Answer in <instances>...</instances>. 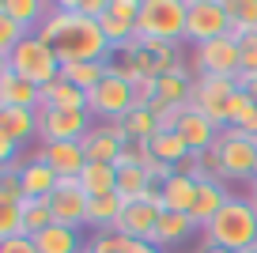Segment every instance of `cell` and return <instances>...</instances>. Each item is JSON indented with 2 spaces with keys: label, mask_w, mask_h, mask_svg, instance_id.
Returning a JSON list of instances; mask_svg holds the SVG:
<instances>
[{
  "label": "cell",
  "mask_w": 257,
  "mask_h": 253,
  "mask_svg": "<svg viewBox=\"0 0 257 253\" xmlns=\"http://www.w3.org/2000/svg\"><path fill=\"white\" fill-rule=\"evenodd\" d=\"M34 34L57 53L61 68L83 64V61H113V49H110V42H106L102 27H98L95 19L80 16V12H76V0H57V4H49L46 23Z\"/></svg>",
  "instance_id": "obj_1"
},
{
  "label": "cell",
  "mask_w": 257,
  "mask_h": 253,
  "mask_svg": "<svg viewBox=\"0 0 257 253\" xmlns=\"http://www.w3.org/2000/svg\"><path fill=\"white\" fill-rule=\"evenodd\" d=\"M204 245H219L231 253H249L257 245V208L249 197H231L227 208L204 227Z\"/></svg>",
  "instance_id": "obj_2"
},
{
  "label": "cell",
  "mask_w": 257,
  "mask_h": 253,
  "mask_svg": "<svg viewBox=\"0 0 257 253\" xmlns=\"http://www.w3.org/2000/svg\"><path fill=\"white\" fill-rule=\"evenodd\" d=\"M185 23H189V0H144L140 23H137V38L182 46Z\"/></svg>",
  "instance_id": "obj_3"
},
{
  "label": "cell",
  "mask_w": 257,
  "mask_h": 253,
  "mask_svg": "<svg viewBox=\"0 0 257 253\" xmlns=\"http://www.w3.org/2000/svg\"><path fill=\"white\" fill-rule=\"evenodd\" d=\"M223 182H253L257 178V140L238 129H223L212 148Z\"/></svg>",
  "instance_id": "obj_4"
},
{
  "label": "cell",
  "mask_w": 257,
  "mask_h": 253,
  "mask_svg": "<svg viewBox=\"0 0 257 253\" xmlns=\"http://www.w3.org/2000/svg\"><path fill=\"white\" fill-rule=\"evenodd\" d=\"M0 64H4L8 72H16V76L38 83V87H46V83H53V79L61 76V61H57V53L38 38V34H27L8 57H0Z\"/></svg>",
  "instance_id": "obj_5"
},
{
  "label": "cell",
  "mask_w": 257,
  "mask_h": 253,
  "mask_svg": "<svg viewBox=\"0 0 257 253\" xmlns=\"http://www.w3.org/2000/svg\"><path fill=\"white\" fill-rule=\"evenodd\" d=\"M234 19L227 12V0H189V23H185V42L208 46V42L231 38Z\"/></svg>",
  "instance_id": "obj_6"
},
{
  "label": "cell",
  "mask_w": 257,
  "mask_h": 253,
  "mask_svg": "<svg viewBox=\"0 0 257 253\" xmlns=\"http://www.w3.org/2000/svg\"><path fill=\"white\" fill-rule=\"evenodd\" d=\"M87 95H91V102H87L91 117H106V125H113V121L128 117V113L137 110V87H133L128 79H121L113 68L95 91H87Z\"/></svg>",
  "instance_id": "obj_7"
},
{
  "label": "cell",
  "mask_w": 257,
  "mask_h": 253,
  "mask_svg": "<svg viewBox=\"0 0 257 253\" xmlns=\"http://www.w3.org/2000/svg\"><path fill=\"white\" fill-rule=\"evenodd\" d=\"M91 133V110H38V140L42 144H80Z\"/></svg>",
  "instance_id": "obj_8"
},
{
  "label": "cell",
  "mask_w": 257,
  "mask_h": 253,
  "mask_svg": "<svg viewBox=\"0 0 257 253\" xmlns=\"http://www.w3.org/2000/svg\"><path fill=\"white\" fill-rule=\"evenodd\" d=\"M238 91L234 79H223V76H197L193 79V106L212 121V125L223 133L227 129V106H231V95Z\"/></svg>",
  "instance_id": "obj_9"
},
{
  "label": "cell",
  "mask_w": 257,
  "mask_h": 253,
  "mask_svg": "<svg viewBox=\"0 0 257 253\" xmlns=\"http://www.w3.org/2000/svg\"><path fill=\"white\" fill-rule=\"evenodd\" d=\"M193 68H197V76L238 79V72H242L238 42L234 38H219V42H208V46H197L193 49Z\"/></svg>",
  "instance_id": "obj_10"
},
{
  "label": "cell",
  "mask_w": 257,
  "mask_h": 253,
  "mask_svg": "<svg viewBox=\"0 0 257 253\" xmlns=\"http://www.w3.org/2000/svg\"><path fill=\"white\" fill-rule=\"evenodd\" d=\"M49 208H53V223H61V227H72V230H83V227H87L91 197L83 193L80 178H61L57 193L49 197Z\"/></svg>",
  "instance_id": "obj_11"
},
{
  "label": "cell",
  "mask_w": 257,
  "mask_h": 253,
  "mask_svg": "<svg viewBox=\"0 0 257 253\" xmlns=\"http://www.w3.org/2000/svg\"><path fill=\"white\" fill-rule=\"evenodd\" d=\"M83 151H87V163H110L117 166L121 151H125V144H133L125 136V129L113 121V125H91V133L83 136Z\"/></svg>",
  "instance_id": "obj_12"
},
{
  "label": "cell",
  "mask_w": 257,
  "mask_h": 253,
  "mask_svg": "<svg viewBox=\"0 0 257 253\" xmlns=\"http://www.w3.org/2000/svg\"><path fill=\"white\" fill-rule=\"evenodd\" d=\"M128 53H133V61H137L140 76H167L170 68L178 64V46H167V42H152V38H137L133 46H125Z\"/></svg>",
  "instance_id": "obj_13"
},
{
  "label": "cell",
  "mask_w": 257,
  "mask_h": 253,
  "mask_svg": "<svg viewBox=\"0 0 257 253\" xmlns=\"http://www.w3.org/2000/svg\"><path fill=\"white\" fill-rule=\"evenodd\" d=\"M231 197H234V193L227 189L223 178H204V182H197V200H193V212H189L193 223H197V230L208 227V223L227 208Z\"/></svg>",
  "instance_id": "obj_14"
},
{
  "label": "cell",
  "mask_w": 257,
  "mask_h": 253,
  "mask_svg": "<svg viewBox=\"0 0 257 253\" xmlns=\"http://www.w3.org/2000/svg\"><path fill=\"white\" fill-rule=\"evenodd\" d=\"M34 155H38L57 178H80L83 170H87V151H83V144H38Z\"/></svg>",
  "instance_id": "obj_15"
},
{
  "label": "cell",
  "mask_w": 257,
  "mask_h": 253,
  "mask_svg": "<svg viewBox=\"0 0 257 253\" xmlns=\"http://www.w3.org/2000/svg\"><path fill=\"white\" fill-rule=\"evenodd\" d=\"M19 185H23V200H49L61 185V178L38 155H31L27 163H19Z\"/></svg>",
  "instance_id": "obj_16"
},
{
  "label": "cell",
  "mask_w": 257,
  "mask_h": 253,
  "mask_svg": "<svg viewBox=\"0 0 257 253\" xmlns=\"http://www.w3.org/2000/svg\"><path fill=\"white\" fill-rule=\"evenodd\" d=\"M0 106H16V110H42V87L31 79L16 76L0 64Z\"/></svg>",
  "instance_id": "obj_17"
},
{
  "label": "cell",
  "mask_w": 257,
  "mask_h": 253,
  "mask_svg": "<svg viewBox=\"0 0 257 253\" xmlns=\"http://www.w3.org/2000/svg\"><path fill=\"white\" fill-rule=\"evenodd\" d=\"M178 133H182V140L193 148V155H201V151H212L219 140V129L212 125L208 117H204L197 106H185L182 121H178Z\"/></svg>",
  "instance_id": "obj_18"
},
{
  "label": "cell",
  "mask_w": 257,
  "mask_h": 253,
  "mask_svg": "<svg viewBox=\"0 0 257 253\" xmlns=\"http://www.w3.org/2000/svg\"><path fill=\"white\" fill-rule=\"evenodd\" d=\"M0 136L23 148L31 136H38V110H16V106H0Z\"/></svg>",
  "instance_id": "obj_19"
},
{
  "label": "cell",
  "mask_w": 257,
  "mask_h": 253,
  "mask_svg": "<svg viewBox=\"0 0 257 253\" xmlns=\"http://www.w3.org/2000/svg\"><path fill=\"white\" fill-rule=\"evenodd\" d=\"M193 79L197 76H189V68L178 61L167 76H159V102L163 106H193Z\"/></svg>",
  "instance_id": "obj_20"
},
{
  "label": "cell",
  "mask_w": 257,
  "mask_h": 253,
  "mask_svg": "<svg viewBox=\"0 0 257 253\" xmlns=\"http://www.w3.org/2000/svg\"><path fill=\"white\" fill-rule=\"evenodd\" d=\"M87 102L91 95L76 83H68L64 76H57L53 83L42 87V106H49V110H87Z\"/></svg>",
  "instance_id": "obj_21"
},
{
  "label": "cell",
  "mask_w": 257,
  "mask_h": 253,
  "mask_svg": "<svg viewBox=\"0 0 257 253\" xmlns=\"http://www.w3.org/2000/svg\"><path fill=\"white\" fill-rule=\"evenodd\" d=\"M193 230H197L193 215H185V212H163V215H159V227H155V234H152V245H155V249L182 245Z\"/></svg>",
  "instance_id": "obj_22"
},
{
  "label": "cell",
  "mask_w": 257,
  "mask_h": 253,
  "mask_svg": "<svg viewBox=\"0 0 257 253\" xmlns=\"http://www.w3.org/2000/svg\"><path fill=\"white\" fill-rule=\"evenodd\" d=\"M38 253H87V242H83V230H72V227H61L53 223L49 230H42L34 238Z\"/></svg>",
  "instance_id": "obj_23"
},
{
  "label": "cell",
  "mask_w": 257,
  "mask_h": 253,
  "mask_svg": "<svg viewBox=\"0 0 257 253\" xmlns=\"http://www.w3.org/2000/svg\"><path fill=\"white\" fill-rule=\"evenodd\" d=\"M163 189V204H167V212H193V200H197V178H189L185 170H178L170 182L159 185Z\"/></svg>",
  "instance_id": "obj_24"
},
{
  "label": "cell",
  "mask_w": 257,
  "mask_h": 253,
  "mask_svg": "<svg viewBox=\"0 0 257 253\" xmlns=\"http://www.w3.org/2000/svg\"><path fill=\"white\" fill-rule=\"evenodd\" d=\"M80 185L91 200L95 197H113L117 193V166L110 163H87V170L80 174Z\"/></svg>",
  "instance_id": "obj_25"
},
{
  "label": "cell",
  "mask_w": 257,
  "mask_h": 253,
  "mask_svg": "<svg viewBox=\"0 0 257 253\" xmlns=\"http://www.w3.org/2000/svg\"><path fill=\"white\" fill-rule=\"evenodd\" d=\"M0 16L16 19L19 27H27V31L34 34L42 23H46L49 4H42V0H4V4H0Z\"/></svg>",
  "instance_id": "obj_26"
},
{
  "label": "cell",
  "mask_w": 257,
  "mask_h": 253,
  "mask_svg": "<svg viewBox=\"0 0 257 253\" xmlns=\"http://www.w3.org/2000/svg\"><path fill=\"white\" fill-rule=\"evenodd\" d=\"M121 212H125V200L113 193V197H95L87 208V227L95 230V234H102V230H113L121 219Z\"/></svg>",
  "instance_id": "obj_27"
},
{
  "label": "cell",
  "mask_w": 257,
  "mask_h": 253,
  "mask_svg": "<svg viewBox=\"0 0 257 253\" xmlns=\"http://www.w3.org/2000/svg\"><path fill=\"white\" fill-rule=\"evenodd\" d=\"M152 155L155 159H163V163H170V166H185L193 159V148L182 140V133L178 129H170V133H159L152 140Z\"/></svg>",
  "instance_id": "obj_28"
},
{
  "label": "cell",
  "mask_w": 257,
  "mask_h": 253,
  "mask_svg": "<svg viewBox=\"0 0 257 253\" xmlns=\"http://www.w3.org/2000/svg\"><path fill=\"white\" fill-rule=\"evenodd\" d=\"M148 189H152V178H148L144 166H117V197L125 204L140 200Z\"/></svg>",
  "instance_id": "obj_29"
},
{
  "label": "cell",
  "mask_w": 257,
  "mask_h": 253,
  "mask_svg": "<svg viewBox=\"0 0 257 253\" xmlns=\"http://www.w3.org/2000/svg\"><path fill=\"white\" fill-rule=\"evenodd\" d=\"M117 125L125 129L128 140H155V136H159V117H155L148 106H137V110L128 113V117H121Z\"/></svg>",
  "instance_id": "obj_30"
},
{
  "label": "cell",
  "mask_w": 257,
  "mask_h": 253,
  "mask_svg": "<svg viewBox=\"0 0 257 253\" xmlns=\"http://www.w3.org/2000/svg\"><path fill=\"white\" fill-rule=\"evenodd\" d=\"M53 227V208L49 200H23V234L27 238H38L42 230Z\"/></svg>",
  "instance_id": "obj_31"
},
{
  "label": "cell",
  "mask_w": 257,
  "mask_h": 253,
  "mask_svg": "<svg viewBox=\"0 0 257 253\" xmlns=\"http://www.w3.org/2000/svg\"><path fill=\"white\" fill-rule=\"evenodd\" d=\"M227 12H231V19H234L231 38H242V34L257 31V0H227Z\"/></svg>",
  "instance_id": "obj_32"
},
{
  "label": "cell",
  "mask_w": 257,
  "mask_h": 253,
  "mask_svg": "<svg viewBox=\"0 0 257 253\" xmlns=\"http://www.w3.org/2000/svg\"><path fill=\"white\" fill-rule=\"evenodd\" d=\"M91 253H128L133 249V238L117 234V230H102V234H91Z\"/></svg>",
  "instance_id": "obj_33"
},
{
  "label": "cell",
  "mask_w": 257,
  "mask_h": 253,
  "mask_svg": "<svg viewBox=\"0 0 257 253\" xmlns=\"http://www.w3.org/2000/svg\"><path fill=\"white\" fill-rule=\"evenodd\" d=\"M23 234V204H4L0 208V242Z\"/></svg>",
  "instance_id": "obj_34"
},
{
  "label": "cell",
  "mask_w": 257,
  "mask_h": 253,
  "mask_svg": "<svg viewBox=\"0 0 257 253\" xmlns=\"http://www.w3.org/2000/svg\"><path fill=\"white\" fill-rule=\"evenodd\" d=\"M27 34H31L27 27H19L16 19H8V16H0V57H8L12 49L27 38Z\"/></svg>",
  "instance_id": "obj_35"
},
{
  "label": "cell",
  "mask_w": 257,
  "mask_h": 253,
  "mask_svg": "<svg viewBox=\"0 0 257 253\" xmlns=\"http://www.w3.org/2000/svg\"><path fill=\"white\" fill-rule=\"evenodd\" d=\"M238 42V57H242V72L238 76H257V31L253 34H242Z\"/></svg>",
  "instance_id": "obj_36"
},
{
  "label": "cell",
  "mask_w": 257,
  "mask_h": 253,
  "mask_svg": "<svg viewBox=\"0 0 257 253\" xmlns=\"http://www.w3.org/2000/svg\"><path fill=\"white\" fill-rule=\"evenodd\" d=\"M249 110H253L249 95H246V91H234V95H231V106H227V129H234V125H238V121L246 117Z\"/></svg>",
  "instance_id": "obj_37"
},
{
  "label": "cell",
  "mask_w": 257,
  "mask_h": 253,
  "mask_svg": "<svg viewBox=\"0 0 257 253\" xmlns=\"http://www.w3.org/2000/svg\"><path fill=\"white\" fill-rule=\"evenodd\" d=\"M0 253H38V245H34V238L19 234V238H8V242H0Z\"/></svg>",
  "instance_id": "obj_38"
},
{
  "label": "cell",
  "mask_w": 257,
  "mask_h": 253,
  "mask_svg": "<svg viewBox=\"0 0 257 253\" xmlns=\"http://www.w3.org/2000/svg\"><path fill=\"white\" fill-rule=\"evenodd\" d=\"M234 83H238V91H246V95H249V102L257 106V76H238Z\"/></svg>",
  "instance_id": "obj_39"
},
{
  "label": "cell",
  "mask_w": 257,
  "mask_h": 253,
  "mask_svg": "<svg viewBox=\"0 0 257 253\" xmlns=\"http://www.w3.org/2000/svg\"><path fill=\"white\" fill-rule=\"evenodd\" d=\"M128 253H163V249H155L152 242H133V249H128Z\"/></svg>",
  "instance_id": "obj_40"
},
{
  "label": "cell",
  "mask_w": 257,
  "mask_h": 253,
  "mask_svg": "<svg viewBox=\"0 0 257 253\" xmlns=\"http://www.w3.org/2000/svg\"><path fill=\"white\" fill-rule=\"evenodd\" d=\"M197 253H231V249H219V245H201Z\"/></svg>",
  "instance_id": "obj_41"
},
{
  "label": "cell",
  "mask_w": 257,
  "mask_h": 253,
  "mask_svg": "<svg viewBox=\"0 0 257 253\" xmlns=\"http://www.w3.org/2000/svg\"><path fill=\"white\" fill-rule=\"evenodd\" d=\"M249 253H257V245H253V249H249Z\"/></svg>",
  "instance_id": "obj_42"
},
{
  "label": "cell",
  "mask_w": 257,
  "mask_h": 253,
  "mask_svg": "<svg viewBox=\"0 0 257 253\" xmlns=\"http://www.w3.org/2000/svg\"><path fill=\"white\" fill-rule=\"evenodd\" d=\"M253 182H257V178H253Z\"/></svg>",
  "instance_id": "obj_43"
},
{
  "label": "cell",
  "mask_w": 257,
  "mask_h": 253,
  "mask_svg": "<svg viewBox=\"0 0 257 253\" xmlns=\"http://www.w3.org/2000/svg\"><path fill=\"white\" fill-rule=\"evenodd\" d=\"M87 253H91V249H87Z\"/></svg>",
  "instance_id": "obj_44"
}]
</instances>
